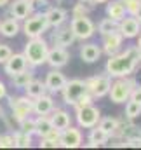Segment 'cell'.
Returning a JSON list of instances; mask_svg holds the SVG:
<instances>
[{
	"mask_svg": "<svg viewBox=\"0 0 141 150\" xmlns=\"http://www.w3.org/2000/svg\"><path fill=\"white\" fill-rule=\"evenodd\" d=\"M124 4H129V2H134V0H122Z\"/></svg>",
	"mask_w": 141,
	"mask_h": 150,
	"instance_id": "cell-46",
	"label": "cell"
},
{
	"mask_svg": "<svg viewBox=\"0 0 141 150\" xmlns=\"http://www.w3.org/2000/svg\"><path fill=\"white\" fill-rule=\"evenodd\" d=\"M47 52H49L47 40L42 37H33L26 42L23 54H25V58H26V61H28L30 67H40V65L45 63Z\"/></svg>",
	"mask_w": 141,
	"mask_h": 150,
	"instance_id": "cell-2",
	"label": "cell"
},
{
	"mask_svg": "<svg viewBox=\"0 0 141 150\" xmlns=\"http://www.w3.org/2000/svg\"><path fill=\"white\" fill-rule=\"evenodd\" d=\"M105 2H108V0H92V4H105Z\"/></svg>",
	"mask_w": 141,
	"mask_h": 150,
	"instance_id": "cell-43",
	"label": "cell"
},
{
	"mask_svg": "<svg viewBox=\"0 0 141 150\" xmlns=\"http://www.w3.org/2000/svg\"><path fill=\"white\" fill-rule=\"evenodd\" d=\"M33 79H35V77H33V72H32V70H28V68L11 77L12 86H14V87H19V89H25V87L33 80Z\"/></svg>",
	"mask_w": 141,
	"mask_h": 150,
	"instance_id": "cell-25",
	"label": "cell"
},
{
	"mask_svg": "<svg viewBox=\"0 0 141 150\" xmlns=\"http://www.w3.org/2000/svg\"><path fill=\"white\" fill-rule=\"evenodd\" d=\"M9 2H11V0H0V7H5Z\"/></svg>",
	"mask_w": 141,
	"mask_h": 150,
	"instance_id": "cell-41",
	"label": "cell"
},
{
	"mask_svg": "<svg viewBox=\"0 0 141 150\" xmlns=\"http://www.w3.org/2000/svg\"><path fill=\"white\" fill-rule=\"evenodd\" d=\"M101 54H103V49L98 44L89 42V44H84L80 47V59L85 63H96L101 58Z\"/></svg>",
	"mask_w": 141,
	"mask_h": 150,
	"instance_id": "cell-18",
	"label": "cell"
},
{
	"mask_svg": "<svg viewBox=\"0 0 141 150\" xmlns=\"http://www.w3.org/2000/svg\"><path fill=\"white\" fill-rule=\"evenodd\" d=\"M82 2H85V4H92V0H82Z\"/></svg>",
	"mask_w": 141,
	"mask_h": 150,
	"instance_id": "cell-47",
	"label": "cell"
},
{
	"mask_svg": "<svg viewBox=\"0 0 141 150\" xmlns=\"http://www.w3.org/2000/svg\"><path fill=\"white\" fill-rule=\"evenodd\" d=\"M45 18H47V25L51 28H58L61 25H65L66 18H68V12L61 7H51L47 12H45Z\"/></svg>",
	"mask_w": 141,
	"mask_h": 150,
	"instance_id": "cell-19",
	"label": "cell"
},
{
	"mask_svg": "<svg viewBox=\"0 0 141 150\" xmlns=\"http://www.w3.org/2000/svg\"><path fill=\"white\" fill-rule=\"evenodd\" d=\"M138 58H140V65H141V49L138 47Z\"/></svg>",
	"mask_w": 141,
	"mask_h": 150,
	"instance_id": "cell-44",
	"label": "cell"
},
{
	"mask_svg": "<svg viewBox=\"0 0 141 150\" xmlns=\"http://www.w3.org/2000/svg\"><path fill=\"white\" fill-rule=\"evenodd\" d=\"M85 86H87V91L89 94L96 100V98H103L108 94L110 87H111V77L108 74L105 75H94V77H89L85 80Z\"/></svg>",
	"mask_w": 141,
	"mask_h": 150,
	"instance_id": "cell-7",
	"label": "cell"
},
{
	"mask_svg": "<svg viewBox=\"0 0 141 150\" xmlns=\"http://www.w3.org/2000/svg\"><path fill=\"white\" fill-rule=\"evenodd\" d=\"M33 2H38V4H45L47 0H33Z\"/></svg>",
	"mask_w": 141,
	"mask_h": 150,
	"instance_id": "cell-45",
	"label": "cell"
},
{
	"mask_svg": "<svg viewBox=\"0 0 141 150\" xmlns=\"http://www.w3.org/2000/svg\"><path fill=\"white\" fill-rule=\"evenodd\" d=\"M117 124H118V119H115V117H103V119H99V122H98V126H99L103 131H106L110 136H111V133L115 131Z\"/></svg>",
	"mask_w": 141,
	"mask_h": 150,
	"instance_id": "cell-31",
	"label": "cell"
},
{
	"mask_svg": "<svg viewBox=\"0 0 141 150\" xmlns=\"http://www.w3.org/2000/svg\"><path fill=\"white\" fill-rule=\"evenodd\" d=\"M19 30H21V25H19V21L16 18H9V19L0 23V33L7 38L16 37L19 33Z\"/></svg>",
	"mask_w": 141,
	"mask_h": 150,
	"instance_id": "cell-24",
	"label": "cell"
},
{
	"mask_svg": "<svg viewBox=\"0 0 141 150\" xmlns=\"http://www.w3.org/2000/svg\"><path fill=\"white\" fill-rule=\"evenodd\" d=\"M14 136V147H19V149H28L32 145V134L28 133H23V131H18L12 134Z\"/></svg>",
	"mask_w": 141,
	"mask_h": 150,
	"instance_id": "cell-29",
	"label": "cell"
},
{
	"mask_svg": "<svg viewBox=\"0 0 141 150\" xmlns=\"http://www.w3.org/2000/svg\"><path fill=\"white\" fill-rule=\"evenodd\" d=\"M134 18L141 23V4H140V7H138V11H136V14H134Z\"/></svg>",
	"mask_w": 141,
	"mask_h": 150,
	"instance_id": "cell-40",
	"label": "cell"
},
{
	"mask_svg": "<svg viewBox=\"0 0 141 150\" xmlns=\"http://www.w3.org/2000/svg\"><path fill=\"white\" fill-rule=\"evenodd\" d=\"M140 115H141V103L133 101V100H127V103H125V117L129 120H133V119H136Z\"/></svg>",
	"mask_w": 141,
	"mask_h": 150,
	"instance_id": "cell-30",
	"label": "cell"
},
{
	"mask_svg": "<svg viewBox=\"0 0 141 150\" xmlns=\"http://www.w3.org/2000/svg\"><path fill=\"white\" fill-rule=\"evenodd\" d=\"M140 145H141V138H140Z\"/></svg>",
	"mask_w": 141,
	"mask_h": 150,
	"instance_id": "cell-48",
	"label": "cell"
},
{
	"mask_svg": "<svg viewBox=\"0 0 141 150\" xmlns=\"http://www.w3.org/2000/svg\"><path fill=\"white\" fill-rule=\"evenodd\" d=\"M5 96H7V87H5V84L0 80V100L5 98Z\"/></svg>",
	"mask_w": 141,
	"mask_h": 150,
	"instance_id": "cell-39",
	"label": "cell"
},
{
	"mask_svg": "<svg viewBox=\"0 0 141 150\" xmlns=\"http://www.w3.org/2000/svg\"><path fill=\"white\" fill-rule=\"evenodd\" d=\"M25 91H26V96H30L32 100H35L38 96H42V94H45V91H47V87H45V84L42 82V80H38V79H33L26 87H25Z\"/></svg>",
	"mask_w": 141,
	"mask_h": 150,
	"instance_id": "cell-27",
	"label": "cell"
},
{
	"mask_svg": "<svg viewBox=\"0 0 141 150\" xmlns=\"http://www.w3.org/2000/svg\"><path fill=\"white\" fill-rule=\"evenodd\" d=\"M11 54H12L11 47H9L7 44H0V65H4V63L11 58Z\"/></svg>",
	"mask_w": 141,
	"mask_h": 150,
	"instance_id": "cell-35",
	"label": "cell"
},
{
	"mask_svg": "<svg viewBox=\"0 0 141 150\" xmlns=\"http://www.w3.org/2000/svg\"><path fill=\"white\" fill-rule=\"evenodd\" d=\"M26 68H28V61H26L25 54H11V58L4 63V70L9 77L19 74V72H23Z\"/></svg>",
	"mask_w": 141,
	"mask_h": 150,
	"instance_id": "cell-13",
	"label": "cell"
},
{
	"mask_svg": "<svg viewBox=\"0 0 141 150\" xmlns=\"http://www.w3.org/2000/svg\"><path fill=\"white\" fill-rule=\"evenodd\" d=\"M75 110H77V113H75L77 124H78L80 127H84V129H91V127L98 126V122H99V119H101L99 108H96L92 103H91V105L78 107V108H75Z\"/></svg>",
	"mask_w": 141,
	"mask_h": 150,
	"instance_id": "cell-6",
	"label": "cell"
},
{
	"mask_svg": "<svg viewBox=\"0 0 141 150\" xmlns=\"http://www.w3.org/2000/svg\"><path fill=\"white\" fill-rule=\"evenodd\" d=\"M44 84H45L47 91H51V93H58V91H61V89L65 87V84H66V77L59 72V68H52L49 74L45 75Z\"/></svg>",
	"mask_w": 141,
	"mask_h": 150,
	"instance_id": "cell-16",
	"label": "cell"
},
{
	"mask_svg": "<svg viewBox=\"0 0 141 150\" xmlns=\"http://www.w3.org/2000/svg\"><path fill=\"white\" fill-rule=\"evenodd\" d=\"M70 28L77 40H87L96 32V25L89 16H73V19L70 21Z\"/></svg>",
	"mask_w": 141,
	"mask_h": 150,
	"instance_id": "cell-5",
	"label": "cell"
},
{
	"mask_svg": "<svg viewBox=\"0 0 141 150\" xmlns=\"http://www.w3.org/2000/svg\"><path fill=\"white\" fill-rule=\"evenodd\" d=\"M115 30H118V21H115V19H111V18L101 19L99 25H98V32H99L103 37L108 35V33H111V32H115Z\"/></svg>",
	"mask_w": 141,
	"mask_h": 150,
	"instance_id": "cell-28",
	"label": "cell"
},
{
	"mask_svg": "<svg viewBox=\"0 0 141 150\" xmlns=\"http://www.w3.org/2000/svg\"><path fill=\"white\" fill-rule=\"evenodd\" d=\"M110 140V134L103 131L99 126H94L91 127V133H89V145L87 147H101L105 145L106 142Z\"/></svg>",
	"mask_w": 141,
	"mask_h": 150,
	"instance_id": "cell-23",
	"label": "cell"
},
{
	"mask_svg": "<svg viewBox=\"0 0 141 150\" xmlns=\"http://www.w3.org/2000/svg\"><path fill=\"white\" fill-rule=\"evenodd\" d=\"M122 42H124V37H122V33L118 30L105 35L103 37V52L108 54V56L117 54L120 51V47H122Z\"/></svg>",
	"mask_w": 141,
	"mask_h": 150,
	"instance_id": "cell-14",
	"label": "cell"
},
{
	"mask_svg": "<svg viewBox=\"0 0 141 150\" xmlns=\"http://www.w3.org/2000/svg\"><path fill=\"white\" fill-rule=\"evenodd\" d=\"M140 65V58H138V45H133V47H127L125 51L122 52H117V54H111L106 61V74L110 77H129L133 75V72L138 68Z\"/></svg>",
	"mask_w": 141,
	"mask_h": 150,
	"instance_id": "cell-1",
	"label": "cell"
},
{
	"mask_svg": "<svg viewBox=\"0 0 141 150\" xmlns=\"http://www.w3.org/2000/svg\"><path fill=\"white\" fill-rule=\"evenodd\" d=\"M0 149H14V136L0 134Z\"/></svg>",
	"mask_w": 141,
	"mask_h": 150,
	"instance_id": "cell-33",
	"label": "cell"
},
{
	"mask_svg": "<svg viewBox=\"0 0 141 150\" xmlns=\"http://www.w3.org/2000/svg\"><path fill=\"white\" fill-rule=\"evenodd\" d=\"M136 45L141 49V32H140V35H138V44H136Z\"/></svg>",
	"mask_w": 141,
	"mask_h": 150,
	"instance_id": "cell-42",
	"label": "cell"
},
{
	"mask_svg": "<svg viewBox=\"0 0 141 150\" xmlns=\"http://www.w3.org/2000/svg\"><path fill=\"white\" fill-rule=\"evenodd\" d=\"M33 12V0H14L11 4V14L18 21L26 19Z\"/></svg>",
	"mask_w": 141,
	"mask_h": 150,
	"instance_id": "cell-15",
	"label": "cell"
},
{
	"mask_svg": "<svg viewBox=\"0 0 141 150\" xmlns=\"http://www.w3.org/2000/svg\"><path fill=\"white\" fill-rule=\"evenodd\" d=\"M136 86V80L129 77H118L115 82H111V87L108 91V96L113 103L120 105V103H125L131 96V91L134 89Z\"/></svg>",
	"mask_w": 141,
	"mask_h": 150,
	"instance_id": "cell-3",
	"label": "cell"
},
{
	"mask_svg": "<svg viewBox=\"0 0 141 150\" xmlns=\"http://www.w3.org/2000/svg\"><path fill=\"white\" fill-rule=\"evenodd\" d=\"M51 122H52V126L56 127V129H59V131H63L65 127H68L71 124V117L68 112H65V110H61V108H54L52 112H51Z\"/></svg>",
	"mask_w": 141,
	"mask_h": 150,
	"instance_id": "cell-22",
	"label": "cell"
},
{
	"mask_svg": "<svg viewBox=\"0 0 141 150\" xmlns=\"http://www.w3.org/2000/svg\"><path fill=\"white\" fill-rule=\"evenodd\" d=\"M52 127H54V126H52V122H51V119H49L47 115H38L35 119V134L37 136L44 138Z\"/></svg>",
	"mask_w": 141,
	"mask_h": 150,
	"instance_id": "cell-26",
	"label": "cell"
},
{
	"mask_svg": "<svg viewBox=\"0 0 141 150\" xmlns=\"http://www.w3.org/2000/svg\"><path fill=\"white\" fill-rule=\"evenodd\" d=\"M70 59V52L66 51V47H61V45H56L52 49H49L47 52V59L45 63L52 68H63Z\"/></svg>",
	"mask_w": 141,
	"mask_h": 150,
	"instance_id": "cell-10",
	"label": "cell"
},
{
	"mask_svg": "<svg viewBox=\"0 0 141 150\" xmlns=\"http://www.w3.org/2000/svg\"><path fill=\"white\" fill-rule=\"evenodd\" d=\"M52 40H54V45H61V47H70L71 44L77 40L73 32H71L70 26H58L56 28V33L52 35Z\"/></svg>",
	"mask_w": 141,
	"mask_h": 150,
	"instance_id": "cell-17",
	"label": "cell"
},
{
	"mask_svg": "<svg viewBox=\"0 0 141 150\" xmlns=\"http://www.w3.org/2000/svg\"><path fill=\"white\" fill-rule=\"evenodd\" d=\"M59 143H61V147H65V149H77V147H80V145H82V133H80V129L71 127V126L65 127V129L61 131Z\"/></svg>",
	"mask_w": 141,
	"mask_h": 150,
	"instance_id": "cell-12",
	"label": "cell"
},
{
	"mask_svg": "<svg viewBox=\"0 0 141 150\" xmlns=\"http://www.w3.org/2000/svg\"><path fill=\"white\" fill-rule=\"evenodd\" d=\"M19 131L28 133V134H35V119H32L30 115L25 117V119L19 122Z\"/></svg>",
	"mask_w": 141,
	"mask_h": 150,
	"instance_id": "cell-32",
	"label": "cell"
},
{
	"mask_svg": "<svg viewBox=\"0 0 141 150\" xmlns=\"http://www.w3.org/2000/svg\"><path fill=\"white\" fill-rule=\"evenodd\" d=\"M92 100H94V98H92V96L89 94V91H87L85 94H82V96L78 98V101H77L73 107H75V108H78V107H84V105H91V103H92Z\"/></svg>",
	"mask_w": 141,
	"mask_h": 150,
	"instance_id": "cell-36",
	"label": "cell"
},
{
	"mask_svg": "<svg viewBox=\"0 0 141 150\" xmlns=\"http://www.w3.org/2000/svg\"><path fill=\"white\" fill-rule=\"evenodd\" d=\"M129 100H133V101H138L141 103V86H134V89L131 91V96H129Z\"/></svg>",
	"mask_w": 141,
	"mask_h": 150,
	"instance_id": "cell-38",
	"label": "cell"
},
{
	"mask_svg": "<svg viewBox=\"0 0 141 150\" xmlns=\"http://www.w3.org/2000/svg\"><path fill=\"white\" fill-rule=\"evenodd\" d=\"M56 147H61V143L47 140V138H40V149H56Z\"/></svg>",
	"mask_w": 141,
	"mask_h": 150,
	"instance_id": "cell-37",
	"label": "cell"
},
{
	"mask_svg": "<svg viewBox=\"0 0 141 150\" xmlns=\"http://www.w3.org/2000/svg\"><path fill=\"white\" fill-rule=\"evenodd\" d=\"M89 11H91V7H87L85 2L80 0V4H77V5L73 7V16H87Z\"/></svg>",
	"mask_w": 141,
	"mask_h": 150,
	"instance_id": "cell-34",
	"label": "cell"
},
{
	"mask_svg": "<svg viewBox=\"0 0 141 150\" xmlns=\"http://www.w3.org/2000/svg\"><path fill=\"white\" fill-rule=\"evenodd\" d=\"M47 28H49V25H47L45 12L30 14L26 19H23V26H21V30L25 32V35H26L28 38L42 37L44 32H47Z\"/></svg>",
	"mask_w": 141,
	"mask_h": 150,
	"instance_id": "cell-4",
	"label": "cell"
},
{
	"mask_svg": "<svg viewBox=\"0 0 141 150\" xmlns=\"http://www.w3.org/2000/svg\"><path fill=\"white\" fill-rule=\"evenodd\" d=\"M61 93H63V101H65L66 105H75V103L78 101V98L87 93L85 80H80V79L66 80V84H65V87L61 89Z\"/></svg>",
	"mask_w": 141,
	"mask_h": 150,
	"instance_id": "cell-8",
	"label": "cell"
},
{
	"mask_svg": "<svg viewBox=\"0 0 141 150\" xmlns=\"http://www.w3.org/2000/svg\"><path fill=\"white\" fill-rule=\"evenodd\" d=\"M118 32L122 33L124 38H136L141 32V23L134 16H127L122 18L118 21Z\"/></svg>",
	"mask_w": 141,
	"mask_h": 150,
	"instance_id": "cell-11",
	"label": "cell"
},
{
	"mask_svg": "<svg viewBox=\"0 0 141 150\" xmlns=\"http://www.w3.org/2000/svg\"><path fill=\"white\" fill-rule=\"evenodd\" d=\"M54 110V100L47 94H42L33 100V113L37 115H49Z\"/></svg>",
	"mask_w": 141,
	"mask_h": 150,
	"instance_id": "cell-20",
	"label": "cell"
},
{
	"mask_svg": "<svg viewBox=\"0 0 141 150\" xmlns=\"http://www.w3.org/2000/svg\"><path fill=\"white\" fill-rule=\"evenodd\" d=\"M9 105L12 110V117L21 122L25 117L33 113V100L30 96H18V98H9Z\"/></svg>",
	"mask_w": 141,
	"mask_h": 150,
	"instance_id": "cell-9",
	"label": "cell"
},
{
	"mask_svg": "<svg viewBox=\"0 0 141 150\" xmlns=\"http://www.w3.org/2000/svg\"><path fill=\"white\" fill-rule=\"evenodd\" d=\"M106 14H108V18H111L115 21H120L127 14L125 4L122 0H108V4H106Z\"/></svg>",
	"mask_w": 141,
	"mask_h": 150,
	"instance_id": "cell-21",
	"label": "cell"
}]
</instances>
